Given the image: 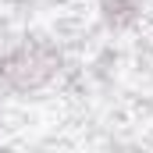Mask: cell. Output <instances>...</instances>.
<instances>
[{"label": "cell", "mask_w": 153, "mask_h": 153, "mask_svg": "<svg viewBox=\"0 0 153 153\" xmlns=\"http://www.w3.org/2000/svg\"><path fill=\"white\" fill-rule=\"evenodd\" d=\"M61 64H64V57H61V50L53 43L22 39V43L0 50V89L18 93V96L39 93L57 78Z\"/></svg>", "instance_id": "6da1fadb"}, {"label": "cell", "mask_w": 153, "mask_h": 153, "mask_svg": "<svg viewBox=\"0 0 153 153\" xmlns=\"http://www.w3.org/2000/svg\"><path fill=\"white\" fill-rule=\"evenodd\" d=\"M100 14L107 29H132L143 18V0H100Z\"/></svg>", "instance_id": "7a4b0ae2"}]
</instances>
